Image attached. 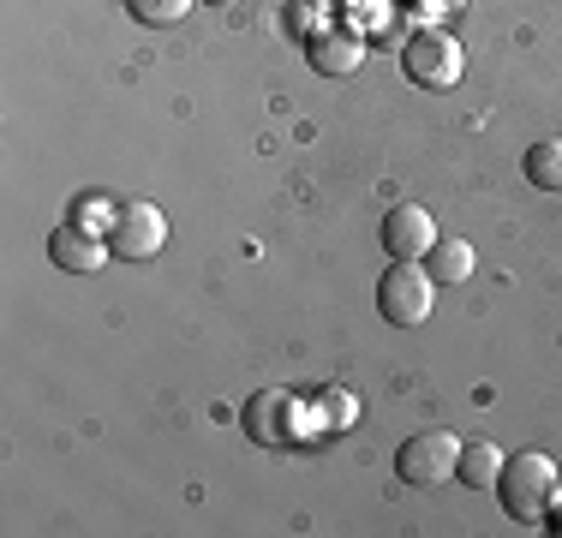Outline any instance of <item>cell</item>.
I'll return each instance as SVG.
<instances>
[{
	"mask_svg": "<svg viewBox=\"0 0 562 538\" xmlns=\"http://www.w3.org/2000/svg\"><path fill=\"white\" fill-rule=\"evenodd\" d=\"M557 491H562V473H557V461L544 449L508 455L503 473H497V503H503V515L515 520V527H539Z\"/></svg>",
	"mask_w": 562,
	"mask_h": 538,
	"instance_id": "1",
	"label": "cell"
},
{
	"mask_svg": "<svg viewBox=\"0 0 562 538\" xmlns=\"http://www.w3.org/2000/svg\"><path fill=\"white\" fill-rule=\"evenodd\" d=\"M401 72L419 90H454L467 72V48L454 43L449 31H437V24H419V31L401 43Z\"/></svg>",
	"mask_w": 562,
	"mask_h": 538,
	"instance_id": "2",
	"label": "cell"
},
{
	"mask_svg": "<svg viewBox=\"0 0 562 538\" xmlns=\"http://www.w3.org/2000/svg\"><path fill=\"white\" fill-rule=\"evenodd\" d=\"M437 305V281L425 276V264H395L378 276V312L390 329H419Z\"/></svg>",
	"mask_w": 562,
	"mask_h": 538,
	"instance_id": "3",
	"label": "cell"
},
{
	"mask_svg": "<svg viewBox=\"0 0 562 538\" xmlns=\"http://www.w3.org/2000/svg\"><path fill=\"white\" fill-rule=\"evenodd\" d=\"M454 467H461V437H454V430H413L395 449V479L413 484V491L449 484Z\"/></svg>",
	"mask_w": 562,
	"mask_h": 538,
	"instance_id": "4",
	"label": "cell"
},
{
	"mask_svg": "<svg viewBox=\"0 0 562 538\" xmlns=\"http://www.w3.org/2000/svg\"><path fill=\"white\" fill-rule=\"evenodd\" d=\"M239 430H246L258 449L293 442L305 430V401L288 395V389H258V395H246V407H239Z\"/></svg>",
	"mask_w": 562,
	"mask_h": 538,
	"instance_id": "5",
	"label": "cell"
},
{
	"mask_svg": "<svg viewBox=\"0 0 562 538\" xmlns=\"http://www.w3.org/2000/svg\"><path fill=\"white\" fill-rule=\"evenodd\" d=\"M109 246L120 264H144L156 258V251L168 246V215L156 204H144V198H132V204L114 210V227H109Z\"/></svg>",
	"mask_w": 562,
	"mask_h": 538,
	"instance_id": "6",
	"label": "cell"
},
{
	"mask_svg": "<svg viewBox=\"0 0 562 538\" xmlns=\"http://www.w3.org/2000/svg\"><path fill=\"white\" fill-rule=\"evenodd\" d=\"M378 246L390 251L395 264H419L425 251L437 246V222H431V210H425V204H395L390 215H383V227H378Z\"/></svg>",
	"mask_w": 562,
	"mask_h": 538,
	"instance_id": "7",
	"label": "cell"
},
{
	"mask_svg": "<svg viewBox=\"0 0 562 538\" xmlns=\"http://www.w3.org/2000/svg\"><path fill=\"white\" fill-rule=\"evenodd\" d=\"M109 258H114L109 234H90V227H78V222H60L55 234H48V264L66 269V276H97Z\"/></svg>",
	"mask_w": 562,
	"mask_h": 538,
	"instance_id": "8",
	"label": "cell"
},
{
	"mask_svg": "<svg viewBox=\"0 0 562 538\" xmlns=\"http://www.w3.org/2000/svg\"><path fill=\"white\" fill-rule=\"evenodd\" d=\"M305 60L324 78H353L359 66H366V36L359 31H317L312 43H305Z\"/></svg>",
	"mask_w": 562,
	"mask_h": 538,
	"instance_id": "9",
	"label": "cell"
},
{
	"mask_svg": "<svg viewBox=\"0 0 562 538\" xmlns=\"http://www.w3.org/2000/svg\"><path fill=\"white\" fill-rule=\"evenodd\" d=\"M425 276L437 281V288H467V276H473V246H467V239H437L431 251H425Z\"/></svg>",
	"mask_w": 562,
	"mask_h": 538,
	"instance_id": "10",
	"label": "cell"
},
{
	"mask_svg": "<svg viewBox=\"0 0 562 538\" xmlns=\"http://www.w3.org/2000/svg\"><path fill=\"white\" fill-rule=\"evenodd\" d=\"M508 455L497 442H461V467H454V479L467 484V491H497V473H503Z\"/></svg>",
	"mask_w": 562,
	"mask_h": 538,
	"instance_id": "11",
	"label": "cell"
},
{
	"mask_svg": "<svg viewBox=\"0 0 562 538\" xmlns=\"http://www.w3.org/2000/svg\"><path fill=\"white\" fill-rule=\"evenodd\" d=\"M520 173H527L532 192H562V138H539L527 156H520Z\"/></svg>",
	"mask_w": 562,
	"mask_h": 538,
	"instance_id": "12",
	"label": "cell"
},
{
	"mask_svg": "<svg viewBox=\"0 0 562 538\" xmlns=\"http://www.w3.org/2000/svg\"><path fill=\"white\" fill-rule=\"evenodd\" d=\"M281 31L305 48L317 31H329V7H317V0H288V7H281Z\"/></svg>",
	"mask_w": 562,
	"mask_h": 538,
	"instance_id": "13",
	"label": "cell"
},
{
	"mask_svg": "<svg viewBox=\"0 0 562 538\" xmlns=\"http://www.w3.org/2000/svg\"><path fill=\"white\" fill-rule=\"evenodd\" d=\"M312 407H317V419H324V437H341V430H353V419H359V401L336 383H324V395H317Z\"/></svg>",
	"mask_w": 562,
	"mask_h": 538,
	"instance_id": "14",
	"label": "cell"
},
{
	"mask_svg": "<svg viewBox=\"0 0 562 538\" xmlns=\"http://www.w3.org/2000/svg\"><path fill=\"white\" fill-rule=\"evenodd\" d=\"M132 7V19L138 24H156V31H168V24H180L186 12L198 7V0H126Z\"/></svg>",
	"mask_w": 562,
	"mask_h": 538,
	"instance_id": "15",
	"label": "cell"
},
{
	"mask_svg": "<svg viewBox=\"0 0 562 538\" xmlns=\"http://www.w3.org/2000/svg\"><path fill=\"white\" fill-rule=\"evenodd\" d=\"M114 210L120 204H109V198H78V204H72V215H66V222H78V227H90V234H109V227H114Z\"/></svg>",
	"mask_w": 562,
	"mask_h": 538,
	"instance_id": "16",
	"label": "cell"
},
{
	"mask_svg": "<svg viewBox=\"0 0 562 538\" xmlns=\"http://www.w3.org/2000/svg\"><path fill=\"white\" fill-rule=\"evenodd\" d=\"M378 24H390V0H353V19L341 24V31H378Z\"/></svg>",
	"mask_w": 562,
	"mask_h": 538,
	"instance_id": "17",
	"label": "cell"
},
{
	"mask_svg": "<svg viewBox=\"0 0 562 538\" xmlns=\"http://www.w3.org/2000/svg\"><path fill=\"white\" fill-rule=\"evenodd\" d=\"M198 7H239V0H198Z\"/></svg>",
	"mask_w": 562,
	"mask_h": 538,
	"instance_id": "18",
	"label": "cell"
},
{
	"mask_svg": "<svg viewBox=\"0 0 562 538\" xmlns=\"http://www.w3.org/2000/svg\"><path fill=\"white\" fill-rule=\"evenodd\" d=\"M317 7H341V0H317Z\"/></svg>",
	"mask_w": 562,
	"mask_h": 538,
	"instance_id": "19",
	"label": "cell"
}]
</instances>
